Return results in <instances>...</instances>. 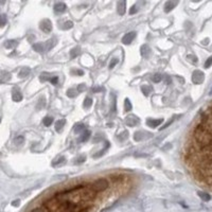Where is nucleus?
<instances>
[{
  "instance_id": "nucleus-37",
  "label": "nucleus",
  "mask_w": 212,
  "mask_h": 212,
  "mask_svg": "<svg viewBox=\"0 0 212 212\" xmlns=\"http://www.w3.org/2000/svg\"><path fill=\"white\" fill-rule=\"evenodd\" d=\"M138 12V7L137 4H135V5H133V7H131V10H130V14L131 15H133V14H136Z\"/></svg>"
},
{
  "instance_id": "nucleus-13",
  "label": "nucleus",
  "mask_w": 212,
  "mask_h": 212,
  "mask_svg": "<svg viewBox=\"0 0 212 212\" xmlns=\"http://www.w3.org/2000/svg\"><path fill=\"white\" fill-rule=\"evenodd\" d=\"M17 45H18V42L17 40H13V39H10V40H7L4 42V47L7 49H13V48H16Z\"/></svg>"
},
{
  "instance_id": "nucleus-2",
  "label": "nucleus",
  "mask_w": 212,
  "mask_h": 212,
  "mask_svg": "<svg viewBox=\"0 0 212 212\" xmlns=\"http://www.w3.org/2000/svg\"><path fill=\"white\" fill-rule=\"evenodd\" d=\"M108 186H109V183L106 178H99L93 181V183L91 185V189L95 190V192H103L107 189Z\"/></svg>"
},
{
  "instance_id": "nucleus-21",
  "label": "nucleus",
  "mask_w": 212,
  "mask_h": 212,
  "mask_svg": "<svg viewBox=\"0 0 212 212\" xmlns=\"http://www.w3.org/2000/svg\"><path fill=\"white\" fill-rule=\"evenodd\" d=\"M198 196L204 200V202H209V200L211 199V195L206 192H198Z\"/></svg>"
},
{
  "instance_id": "nucleus-14",
  "label": "nucleus",
  "mask_w": 212,
  "mask_h": 212,
  "mask_svg": "<svg viewBox=\"0 0 212 212\" xmlns=\"http://www.w3.org/2000/svg\"><path fill=\"white\" fill-rule=\"evenodd\" d=\"M66 4L63 3V2H59V3H56L54 5V11H55L56 13H63V12H65L66 11Z\"/></svg>"
},
{
  "instance_id": "nucleus-42",
  "label": "nucleus",
  "mask_w": 212,
  "mask_h": 212,
  "mask_svg": "<svg viewBox=\"0 0 212 212\" xmlns=\"http://www.w3.org/2000/svg\"><path fill=\"white\" fill-rule=\"evenodd\" d=\"M85 89H86V85H85V84L78 85V91H84Z\"/></svg>"
},
{
  "instance_id": "nucleus-23",
  "label": "nucleus",
  "mask_w": 212,
  "mask_h": 212,
  "mask_svg": "<svg viewBox=\"0 0 212 212\" xmlns=\"http://www.w3.org/2000/svg\"><path fill=\"white\" fill-rule=\"evenodd\" d=\"M132 108H133V105H132L130 99H125V100H124V110L131 111Z\"/></svg>"
},
{
  "instance_id": "nucleus-5",
  "label": "nucleus",
  "mask_w": 212,
  "mask_h": 212,
  "mask_svg": "<svg viewBox=\"0 0 212 212\" xmlns=\"http://www.w3.org/2000/svg\"><path fill=\"white\" fill-rule=\"evenodd\" d=\"M178 2H179V0H168L166 2V4H164V12L166 13H170L173 9L176 7Z\"/></svg>"
},
{
  "instance_id": "nucleus-39",
  "label": "nucleus",
  "mask_w": 212,
  "mask_h": 212,
  "mask_svg": "<svg viewBox=\"0 0 212 212\" xmlns=\"http://www.w3.org/2000/svg\"><path fill=\"white\" fill-rule=\"evenodd\" d=\"M211 65H212V56H210V57H209V59L206 61L205 67H206V68H209V67H211Z\"/></svg>"
},
{
  "instance_id": "nucleus-24",
  "label": "nucleus",
  "mask_w": 212,
  "mask_h": 212,
  "mask_svg": "<svg viewBox=\"0 0 212 212\" xmlns=\"http://www.w3.org/2000/svg\"><path fill=\"white\" fill-rule=\"evenodd\" d=\"M141 91L143 92L144 95H149L152 91V87L147 86V85H143V86H141Z\"/></svg>"
},
{
  "instance_id": "nucleus-41",
  "label": "nucleus",
  "mask_w": 212,
  "mask_h": 212,
  "mask_svg": "<svg viewBox=\"0 0 212 212\" xmlns=\"http://www.w3.org/2000/svg\"><path fill=\"white\" fill-rule=\"evenodd\" d=\"M112 103H111V111L116 110V98H112Z\"/></svg>"
},
{
  "instance_id": "nucleus-17",
  "label": "nucleus",
  "mask_w": 212,
  "mask_h": 212,
  "mask_svg": "<svg viewBox=\"0 0 212 212\" xmlns=\"http://www.w3.org/2000/svg\"><path fill=\"white\" fill-rule=\"evenodd\" d=\"M85 128V125L82 123H78L76 125H74V127H73V132H74L75 134H81L82 132L84 131Z\"/></svg>"
},
{
  "instance_id": "nucleus-27",
  "label": "nucleus",
  "mask_w": 212,
  "mask_h": 212,
  "mask_svg": "<svg viewBox=\"0 0 212 212\" xmlns=\"http://www.w3.org/2000/svg\"><path fill=\"white\" fill-rule=\"evenodd\" d=\"M7 22V16L2 14V15H0V28H3Z\"/></svg>"
},
{
  "instance_id": "nucleus-29",
  "label": "nucleus",
  "mask_w": 212,
  "mask_h": 212,
  "mask_svg": "<svg viewBox=\"0 0 212 212\" xmlns=\"http://www.w3.org/2000/svg\"><path fill=\"white\" fill-rule=\"evenodd\" d=\"M162 74L161 73H155L153 76V82L154 83H159V82H161V80H162Z\"/></svg>"
},
{
  "instance_id": "nucleus-16",
  "label": "nucleus",
  "mask_w": 212,
  "mask_h": 212,
  "mask_svg": "<svg viewBox=\"0 0 212 212\" xmlns=\"http://www.w3.org/2000/svg\"><path fill=\"white\" fill-rule=\"evenodd\" d=\"M90 138V132L89 131H85L82 133L81 137H80V139H78V141L80 142H85V141H87Z\"/></svg>"
},
{
  "instance_id": "nucleus-6",
  "label": "nucleus",
  "mask_w": 212,
  "mask_h": 212,
  "mask_svg": "<svg viewBox=\"0 0 212 212\" xmlns=\"http://www.w3.org/2000/svg\"><path fill=\"white\" fill-rule=\"evenodd\" d=\"M117 11L119 15H124L126 11V0H119L117 5Z\"/></svg>"
},
{
  "instance_id": "nucleus-19",
  "label": "nucleus",
  "mask_w": 212,
  "mask_h": 212,
  "mask_svg": "<svg viewBox=\"0 0 212 212\" xmlns=\"http://www.w3.org/2000/svg\"><path fill=\"white\" fill-rule=\"evenodd\" d=\"M66 124V121L65 120H59L56 121V124H55V131L56 132H61L62 131V128L64 127V125Z\"/></svg>"
},
{
  "instance_id": "nucleus-46",
  "label": "nucleus",
  "mask_w": 212,
  "mask_h": 212,
  "mask_svg": "<svg viewBox=\"0 0 212 212\" xmlns=\"http://www.w3.org/2000/svg\"><path fill=\"white\" fill-rule=\"evenodd\" d=\"M19 200H15V202H12V205L13 206H15V207H17V206H19Z\"/></svg>"
},
{
  "instance_id": "nucleus-33",
  "label": "nucleus",
  "mask_w": 212,
  "mask_h": 212,
  "mask_svg": "<svg viewBox=\"0 0 212 212\" xmlns=\"http://www.w3.org/2000/svg\"><path fill=\"white\" fill-rule=\"evenodd\" d=\"M118 63H119V59H116V57H114V59H111V62L109 63V69H112V68H114V67L117 65Z\"/></svg>"
},
{
  "instance_id": "nucleus-45",
  "label": "nucleus",
  "mask_w": 212,
  "mask_h": 212,
  "mask_svg": "<svg viewBox=\"0 0 212 212\" xmlns=\"http://www.w3.org/2000/svg\"><path fill=\"white\" fill-rule=\"evenodd\" d=\"M31 212H45V211H44V209H42V208H35V209H33Z\"/></svg>"
},
{
  "instance_id": "nucleus-11",
  "label": "nucleus",
  "mask_w": 212,
  "mask_h": 212,
  "mask_svg": "<svg viewBox=\"0 0 212 212\" xmlns=\"http://www.w3.org/2000/svg\"><path fill=\"white\" fill-rule=\"evenodd\" d=\"M140 53H141V56H143L144 59H147L149 57L151 54V49L150 47L147 46V45H142L140 48Z\"/></svg>"
},
{
  "instance_id": "nucleus-18",
  "label": "nucleus",
  "mask_w": 212,
  "mask_h": 212,
  "mask_svg": "<svg viewBox=\"0 0 212 212\" xmlns=\"http://www.w3.org/2000/svg\"><path fill=\"white\" fill-rule=\"evenodd\" d=\"M29 74H30V69L27 68V67H25V68H22L19 71L18 76H19L20 78H26V76H28Z\"/></svg>"
},
{
  "instance_id": "nucleus-9",
  "label": "nucleus",
  "mask_w": 212,
  "mask_h": 212,
  "mask_svg": "<svg viewBox=\"0 0 212 212\" xmlns=\"http://www.w3.org/2000/svg\"><path fill=\"white\" fill-rule=\"evenodd\" d=\"M12 99H13V101H15V102H20L22 100V95H21V92L19 91V89L17 88V87H14L13 88V91H12Z\"/></svg>"
},
{
  "instance_id": "nucleus-1",
  "label": "nucleus",
  "mask_w": 212,
  "mask_h": 212,
  "mask_svg": "<svg viewBox=\"0 0 212 212\" xmlns=\"http://www.w3.org/2000/svg\"><path fill=\"white\" fill-rule=\"evenodd\" d=\"M193 137H194V141H195L198 150L208 147L212 142L211 132L209 131L207 125L202 123H198L196 125L194 132H193Z\"/></svg>"
},
{
  "instance_id": "nucleus-31",
  "label": "nucleus",
  "mask_w": 212,
  "mask_h": 212,
  "mask_svg": "<svg viewBox=\"0 0 212 212\" xmlns=\"http://www.w3.org/2000/svg\"><path fill=\"white\" fill-rule=\"evenodd\" d=\"M23 141H25V138L22 136H18V137L15 138V140H14V143L16 144V145H21L23 143Z\"/></svg>"
},
{
  "instance_id": "nucleus-44",
  "label": "nucleus",
  "mask_w": 212,
  "mask_h": 212,
  "mask_svg": "<svg viewBox=\"0 0 212 212\" xmlns=\"http://www.w3.org/2000/svg\"><path fill=\"white\" fill-rule=\"evenodd\" d=\"M103 87H95V88L92 89V90H93V92H101V91H103Z\"/></svg>"
},
{
  "instance_id": "nucleus-22",
  "label": "nucleus",
  "mask_w": 212,
  "mask_h": 212,
  "mask_svg": "<svg viewBox=\"0 0 212 212\" xmlns=\"http://www.w3.org/2000/svg\"><path fill=\"white\" fill-rule=\"evenodd\" d=\"M42 123H44L45 126H50L53 123V118L50 117V116H47V117H45L42 119Z\"/></svg>"
},
{
  "instance_id": "nucleus-10",
  "label": "nucleus",
  "mask_w": 212,
  "mask_h": 212,
  "mask_svg": "<svg viewBox=\"0 0 212 212\" xmlns=\"http://www.w3.org/2000/svg\"><path fill=\"white\" fill-rule=\"evenodd\" d=\"M163 122V119H147V124L152 128H155Z\"/></svg>"
},
{
  "instance_id": "nucleus-15",
  "label": "nucleus",
  "mask_w": 212,
  "mask_h": 212,
  "mask_svg": "<svg viewBox=\"0 0 212 212\" xmlns=\"http://www.w3.org/2000/svg\"><path fill=\"white\" fill-rule=\"evenodd\" d=\"M56 42H57V40H56L54 37H53V38H50L49 40L45 44V48H46V50H51L53 47L56 45Z\"/></svg>"
},
{
  "instance_id": "nucleus-43",
  "label": "nucleus",
  "mask_w": 212,
  "mask_h": 212,
  "mask_svg": "<svg viewBox=\"0 0 212 212\" xmlns=\"http://www.w3.org/2000/svg\"><path fill=\"white\" fill-rule=\"evenodd\" d=\"M71 72H75V74H78V75H83V74H84V71H83V70H76V69L72 70Z\"/></svg>"
},
{
  "instance_id": "nucleus-25",
  "label": "nucleus",
  "mask_w": 212,
  "mask_h": 212,
  "mask_svg": "<svg viewBox=\"0 0 212 212\" xmlns=\"http://www.w3.org/2000/svg\"><path fill=\"white\" fill-rule=\"evenodd\" d=\"M91 104H92V99L89 98V97H86L84 100V103H83V106L85 108H89L91 106Z\"/></svg>"
},
{
  "instance_id": "nucleus-30",
  "label": "nucleus",
  "mask_w": 212,
  "mask_h": 212,
  "mask_svg": "<svg viewBox=\"0 0 212 212\" xmlns=\"http://www.w3.org/2000/svg\"><path fill=\"white\" fill-rule=\"evenodd\" d=\"M39 80H40L42 82H46V81H48V80H50L49 73H47V72H42V75L39 76Z\"/></svg>"
},
{
  "instance_id": "nucleus-49",
  "label": "nucleus",
  "mask_w": 212,
  "mask_h": 212,
  "mask_svg": "<svg viewBox=\"0 0 212 212\" xmlns=\"http://www.w3.org/2000/svg\"><path fill=\"white\" fill-rule=\"evenodd\" d=\"M192 1H194V2H197V1H199V0H192Z\"/></svg>"
},
{
  "instance_id": "nucleus-47",
  "label": "nucleus",
  "mask_w": 212,
  "mask_h": 212,
  "mask_svg": "<svg viewBox=\"0 0 212 212\" xmlns=\"http://www.w3.org/2000/svg\"><path fill=\"white\" fill-rule=\"evenodd\" d=\"M166 84H171V78H170V76H166Z\"/></svg>"
},
{
  "instance_id": "nucleus-32",
  "label": "nucleus",
  "mask_w": 212,
  "mask_h": 212,
  "mask_svg": "<svg viewBox=\"0 0 212 212\" xmlns=\"http://www.w3.org/2000/svg\"><path fill=\"white\" fill-rule=\"evenodd\" d=\"M142 138H143V132H137L135 134V140L136 141H140Z\"/></svg>"
},
{
  "instance_id": "nucleus-40",
  "label": "nucleus",
  "mask_w": 212,
  "mask_h": 212,
  "mask_svg": "<svg viewBox=\"0 0 212 212\" xmlns=\"http://www.w3.org/2000/svg\"><path fill=\"white\" fill-rule=\"evenodd\" d=\"M85 160H86V157L83 155V156H80L78 157V159L75 160V163H82V162H84Z\"/></svg>"
},
{
  "instance_id": "nucleus-7",
  "label": "nucleus",
  "mask_w": 212,
  "mask_h": 212,
  "mask_svg": "<svg viewBox=\"0 0 212 212\" xmlns=\"http://www.w3.org/2000/svg\"><path fill=\"white\" fill-rule=\"evenodd\" d=\"M136 37V32H130L125 34L123 36V38H122V42H123L124 45H130L132 42H133V39Z\"/></svg>"
},
{
  "instance_id": "nucleus-4",
  "label": "nucleus",
  "mask_w": 212,
  "mask_h": 212,
  "mask_svg": "<svg viewBox=\"0 0 212 212\" xmlns=\"http://www.w3.org/2000/svg\"><path fill=\"white\" fill-rule=\"evenodd\" d=\"M204 78H205L204 72L200 71V70H195L192 73V82L194 84H200V83H202Z\"/></svg>"
},
{
  "instance_id": "nucleus-20",
  "label": "nucleus",
  "mask_w": 212,
  "mask_h": 212,
  "mask_svg": "<svg viewBox=\"0 0 212 212\" xmlns=\"http://www.w3.org/2000/svg\"><path fill=\"white\" fill-rule=\"evenodd\" d=\"M80 53H81V49L78 47H75L70 51V56H71V59H75L76 56L80 55Z\"/></svg>"
},
{
  "instance_id": "nucleus-26",
  "label": "nucleus",
  "mask_w": 212,
  "mask_h": 212,
  "mask_svg": "<svg viewBox=\"0 0 212 212\" xmlns=\"http://www.w3.org/2000/svg\"><path fill=\"white\" fill-rule=\"evenodd\" d=\"M108 147H109V142H107V141H105V147L101 151V152H100V153L95 154V156H93V157H95V158H97V157H100V156H102V155H104V153H105V152H106V151H107Z\"/></svg>"
},
{
  "instance_id": "nucleus-38",
  "label": "nucleus",
  "mask_w": 212,
  "mask_h": 212,
  "mask_svg": "<svg viewBox=\"0 0 212 212\" xmlns=\"http://www.w3.org/2000/svg\"><path fill=\"white\" fill-rule=\"evenodd\" d=\"M49 81L51 82V84L52 85H57V83H59V78H57V76H52V78H50Z\"/></svg>"
},
{
  "instance_id": "nucleus-28",
  "label": "nucleus",
  "mask_w": 212,
  "mask_h": 212,
  "mask_svg": "<svg viewBox=\"0 0 212 212\" xmlns=\"http://www.w3.org/2000/svg\"><path fill=\"white\" fill-rule=\"evenodd\" d=\"M66 161V159H65V157H59V158H57V159L56 160H54V161H53L52 162V164L53 166H59V164H62V163H64Z\"/></svg>"
},
{
  "instance_id": "nucleus-3",
  "label": "nucleus",
  "mask_w": 212,
  "mask_h": 212,
  "mask_svg": "<svg viewBox=\"0 0 212 212\" xmlns=\"http://www.w3.org/2000/svg\"><path fill=\"white\" fill-rule=\"evenodd\" d=\"M39 28L44 33H50L52 31V22L49 19H42L39 23Z\"/></svg>"
},
{
  "instance_id": "nucleus-12",
  "label": "nucleus",
  "mask_w": 212,
  "mask_h": 212,
  "mask_svg": "<svg viewBox=\"0 0 212 212\" xmlns=\"http://www.w3.org/2000/svg\"><path fill=\"white\" fill-rule=\"evenodd\" d=\"M33 50L35 51V52H38V53H42L44 51H46V48H45V44H34L33 45Z\"/></svg>"
},
{
  "instance_id": "nucleus-35",
  "label": "nucleus",
  "mask_w": 212,
  "mask_h": 212,
  "mask_svg": "<svg viewBox=\"0 0 212 212\" xmlns=\"http://www.w3.org/2000/svg\"><path fill=\"white\" fill-rule=\"evenodd\" d=\"M174 120H175V117L171 118V119H170V121H169V122H168V123H166V124H164L163 126H161V127H160V130H164L166 127L170 126V125H171V124H172V123H173V122H174Z\"/></svg>"
},
{
  "instance_id": "nucleus-34",
  "label": "nucleus",
  "mask_w": 212,
  "mask_h": 212,
  "mask_svg": "<svg viewBox=\"0 0 212 212\" xmlns=\"http://www.w3.org/2000/svg\"><path fill=\"white\" fill-rule=\"evenodd\" d=\"M76 95H78V92L74 91V89H69L68 91H67V95L70 97V98H73V97H75Z\"/></svg>"
},
{
  "instance_id": "nucleus-36",
  "label": "nucleus",
  "mask_w": 212,
  "mask_h": 212,
  "mask_svg": "<svg viewBox=\"0 0 212 212\" xmlns=\"http://www.w3.org/2000/svg\"><path fill=\"white\" fill-rule=\"evenodd\" d=\"M72 27H73V22H72V21H66L65 25H64V29L65 30L71 29Z\"/></svg>"
},
{
  "instance_id": "nucleus-48",
  "label": "nucleus",
  "mask_w": 212,
  "mask_h": 212,
  "mask_svg": "<svg viewBox=\"0 0 212 212\" xmlns=\"http://www.w3.org/2000/svg\"><path fill=\"white\" fill-rule=\"evenodd\" d=\"M0 3L4 4V3H5V0H0Z\"/></svg>"
},
{
  "instance_id": "nucleus-8",
  "label": "nucleus",
  "mask_w": 212,
  "mask_h": 212,
  "mask_svg": "<svg viewBox=\"0 0 212 212\" xmlns=\"http://www.w3.org/2000/svg\"><path fill=\"white\" fill-rule=\"evenodd\" d=\"M125 123H126L128 126H136V125L139 123V119H138L136 116L132 115V116H130V117L126 118V120H125Z\"/></svg>"
}]
</instances>
